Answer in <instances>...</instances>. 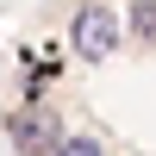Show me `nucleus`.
<instances>
[{
	"mask_svg": "<svg viewBox=\"0 0 156 156\" xmlns=\"http://www.w3.org/2000/svg\"><path fill=\"white\" fill-rule=\"evenodd\" d=\"M6 131H12V144H19L25 156H56L62 150V125H56L50 106H19L6 119Z\"/></svg>",
	"mask_w": 156,
	"mask_h": 156,
	"instance_id": "1",
	"label": "nucleus"
},
{
	"mask_svg": "<svg viewBox=\"0 0 156 156\" xmlns=\"http://www.w3.org/2000/svg\"><path fill=\"white\" fill-rule=\"evenodd\" d=\"M119 50V19H112V6H81L75 12V56L100 62Z\"/></svg>",
	"mask_w": 156,
	"mask_h": 156,
	"instance_id": "2",
	"label": "nucleus"
},
{
	"mask_svg": "<svg viewBox=\"0 0 156 156\" xmlns=\"http://www.w3.org/2000/svg\"><path fill=\"white\" fill-rule=\"evenodd\" d=\"M131 25H137V37H144V44H156V0H137Z\"/></svg>",
	"mask_w": 156,
	"mask_h": 156,
	"instance_id": "3",
	"label": "nucleus"
},
{
	"mask_svg": "<svg viewBox=\"0 0 156 156\" xmlns=\"http://www.w3.org/2000/svg\"><path fill=\"white\" fill-rule=\"evenodd\" d=\"M56 156H100V144H94V137H62Z\"/></svg>",
	"mask_w": 156,
	"mask_h": 156,
	"instance_id": "4",
	"label": "nucleus"
}]
</instances>
